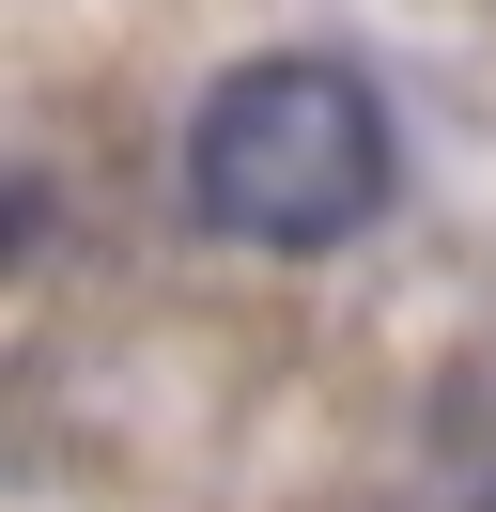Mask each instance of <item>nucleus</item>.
Wrapping results in <instances>:
<instances>
[{"mask_svg": "<svg viewBox=\"0 0 496 512\" xmlns=\"http://www.w3.org/2000/svg\"><path fill=\"white\" fill-rule=\"evenodd\" d=\"M388 171H403V125L341 47H264L233 63L202 109H186V202H202L233 249H341V233L388 218Z\"/></svg>", "mask_w": 496, "mask_h": 512, "instance_id": "f257e3e1", "label": "nucleus"}, {"mask_svg": "<svg viewBox=\"0 0 496 512\" xmlns=\"http://www.w3.org/2000/svg\"><path fill=\"white\" fill-rule=\"evenodd\" d=\"M481 512H496V497H481Z\"/></svg>", "mask_w": 496, "mask_h": 512, "instance_id": "f03ea898", "label": "nucleus"}]
</instances>
